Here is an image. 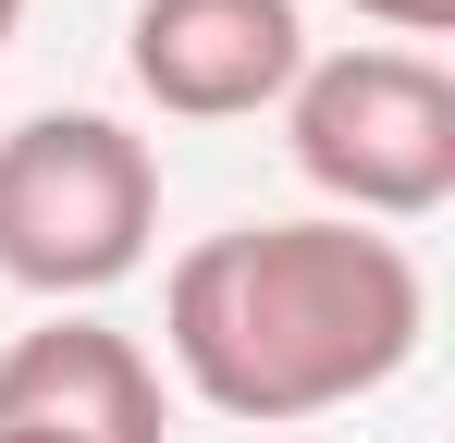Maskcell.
Here are the masks:
<instances>
[{
    "label": "cell",
    "mask_w": 455,
    "mask_h": 443,
    "mask_svg": "<svg viewBox=\"0 0 455 443\" xmlns=\"http://www.w3.org/2000/svg\"><path fill=\"white\" fill-rule=\"evenodd\" d=\"M307 74L296 0H136V86L185 124L259 111Z\"/></svg>",
    "instance_id": "obj_4"
},
{
    "label": "cell",
    "mask_w": 455,
    "mask_h": 443,
    "mask_svg": "<svg viewBox=\"0 0 455 443\" xmlns=\"http://www.w3.org/2000/svg\"><path fill=\"white\" fill-rule=\"evenodd\" d=\"M0 443H50V431H0Z\"/></svg>",
    "instance_id": "obj_8"
},
{
    "label": "cell",
    "mask_w": 455,
    "mask_h": 443,
    "mask_svg": "<svg viewBox=\"0 0 455 443\" xmlns=\"http://www.w3.org/2000/svg\"><path fill=\"white\" fill-rule=\"evenodd\" d=\"M160 210L148 148L99 111H50V124H12L0 136V271L37 295H86L111 271H136Z\"/></svg>",
    "instance_id": "obj_2"
},
{
    "label": "cell",
    "mask_w": 455,
    "mask_h": 443,
    "mask_svg": "<svg viewBox=\"0 0 455 443\" xmlns=\"http://www.w3.org/2000/svg\"><path fill=\"white\" fill-rule=\"evenodd\" d=\"M0 431H50V443H160V382L124 333L99 320H50L0 358Z\"/></svg>",
    "instance_id": "obj_5"
},
{
    "label": "cell",
    "mask_w": 455,
    "mask_h": 443,
    "mask_svg": "<svg viewBox=\"0 0 455 443\" xmlns=\"http://www.w3.org/2000/svg\"><path fill=\"white\" fill-rule=\"evenodd\" d=\"M357 12H381V25H419V37H431V25H455V0H357Z\"/></svg>",
    "instance_id": "obj_6"
},
{
    "label": "cell",
    "mask_w": 455,
    "mask_h": 443,
    "mask_svg": "<svg viewBox=\"0 0 455 443\" xmlns=\"http://www.w3.org/2000/svg\"><path fill=\"white\" fill-rule=\"evenodd\" d=\"M296 160L357 210H431L455 185V86L419 50H345L296 74Z\"/></svg>",
    "instance_id": "obj_3"
},
{
    "label": "cell",
    "mask_w": 455,
    "mask_h": 443,
    "mask_svg": "<svg viewBox=\"0 0 455 443\" xmlns=\"http://www.w3.org/2000/svg\"><path fill=\"white\" fill-rule=\"evenodd\" d=\"M419 345V271L357 222H246L185 246L172 271V358L234 419H307L394 382Z\"/></svg>",
    "instance_id": "obj_1"
},
{
    "label": "cell",
    "mask_w": 455,
    "mask_h": 443,
    "mask_svg": "<svg viewBox=\"0 0 455 443\" xmlns=\"http://www.w3.org/2000/svg\"><path fill=\"white\" fill-rule=\"evenodd\" d=\"M12 12H25V0H0V37H12Z\"/></svg>",
    "instance_id": "obj_7"
}]
</instances>
